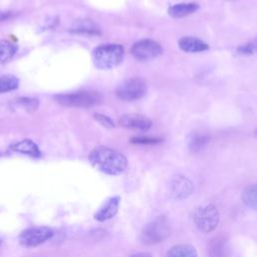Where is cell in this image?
I'll list each match as a JSON object with an SVG mask.
<instances>
[{"instance_id": "obj_1", "label": "cell", "mask_w": 257, "mask_h": 257, "mask_svg": "<svg viewBox=\"0 0 257 257\" xmlns=\"http://www.w3.org/2000/svg\"><path fill=\"white\" fill-rule=\"evenodd\" d=\"M88 160L95 169L111 176L123 173L127 166L126 158L121 153L103 146L94 148L89 153Z\"/></svg>"}, {"instance_id": "obj_2", "label": "cell", "mask_w": 257, "mask_h": 257, "mask_svg": "<svg viewBox=\"0 0 257 257\" xmlns=\"http://www.w3.org/2000/svg\"><path fill=\"white\" fill-rule=\"evenodd\" d=\"M124 49L120 44L106 43L97 46L93 50L94 65L99 69H111L117 66L123 59Z\"/></svg>"}, {"instance_id": "obj_3", "label": "cell", "mask_w": 257, "mask_h": 257, "mask_svg": "<svg viewBox=\"0 0 257 257\" xmlns=\"http://www.w3.org/2000/svg\"><path fill=\"white\" fill-rule=\"evenodd\" d=\"M55 100L67 107H91L102 101V95L94 90H82L58 94L55 96Z\"/></svg>"}, {"instance_id": "obj_4", "label": "cell", "mask_w": 257, "mask_h": 257, "mask_svg": "<svg viewBox=\"0 0 257 257\" xmlns=\"http://www.w3.org/2000/svg\"><path fill=\"white\" fill-rule=\"evenodd\" d=\"M170 235V226L165 217H158L148 223L142 233L141 240L144 244L152 245L162 242Z\"/></svg>"}, {"instance_id": "obj_5", "label": "cell", "mask_w": 257, "mask_h": 257, "mask_svg": "<svg viewBox=\"0 0 257 257\" xmlns=\"http://www.w3.org/2000/svg\"><path fill=\"white\" fill-rule=\"evenodd\" d=\"M147 89V83L143 78L131 77L121 81L117 85L115 95L121 100L133 101L145 96Z\"/></svg>"}, {"instance_id": "obj_6", "label": "cell", "mask_w": 257, "mask_h": 257, "mask_svg": "<svg viewBox=\"0 0 257 257\" xmlns=\"http://www.w3.org/2000/svg\"><path fill=\"white\" fill-rule=\"evenodd\" d=\"M197 228L203 233H210L216 229L219 223V212L214 205H208L197 209L193 215Z\"/></svg>"}, {"instance_id": "obj_7", "label": "cell", "mask_w": 257, "mask_h": 257, "mask_svg": "<svg viewBox=\"0 0 257 257\" xmlns=\"http://www.w3.org/2000/svg\"><path fill=\"white\" fill-rule=\"evenodd\" d=\"M131 52L138 60H151L162 54L163 48L160 43L152 39H142L137 41L131 48Z\"/></svg>"}, {"instance_id": "obj_8", "label": "cell", "mask_w": 257, "mask_h": 257, "mask_svg": "<svg viewBox=\"0 0 257 257\" xmlns=\"http://www.w3.org/2000/svg\"><path fill=\"white\" fill-rule=\"evenodd\" d=\"M52 235L53 231L48 227H32L20 234L19 241L25 247H35L50 239Z\"/></svg>"}, {"instance_id": "obj_9", "label": "cell", "mask_w": 257, "mask_h": 257, "mask_svg": "<svg viewBox=\"0 0 257 257\" xmlns=\"http://www.w3.org/2000/svg\"><path fill=\"white\" fill-rule=\"evenodd\" d=\"M118 123L128 130L148 132L152 126V120L141 113H126L120 116Z\"/></svg>"}, {"instance_id": "obj_10", "label": "cell", "mask_w": 257, "mask_h": 257, "mask_svg": "<svg viewBox=\"0 0 257 257\" xmlns=\"http://www.w3.org/2000/svg\"><path fill=\"white\" fill-rule=\"evenodd\" d=\"M193 183L186 177L178 175L171 181V193L175 199H185L193 192Z\"/></svg>"}, {"instance_id": "obj_11", "label": "cell", "mask_w": 257, "mask_h": 257, "mask_svg": "<svg viewBox=\"0 0 257 257\" xmlns=\"http://www.w3.org/2000/svg\"><path fill=\"white\" fill-rule=\"evenodd\" d=\"M119 201H120V199L118 196L109 198L104 203V205L101 208H99V210L94 214V219L99 222H103V221H106V220L112 218L118 210Z\"/></svg>"}, {"instance_id": "obj_12", "label": "cell", "mask_w": 257, "mask_h": 257, "mask_svg": "<svg viewBox=\"0 0 257 257\" xmlns=\"http://www.w3.org/2000/svg\"><path fill=\"white\" fill-rule=\"evenodd\" d=\"M178 45L181 50H183L185 52H190V53L202 52L209 48V45L206 42H204L203 40H201L199 38L191 37V36H186V37L180 38Z\"/></svg>"}, {"instance_id": "obj_13", "label": "cell", "mask_w": 257, "mask_h": 257, "mask_svg": "<svg viewBox=\"0 0 257 257\" xmlns=\"http://www.w3.org/2000/svg\"><path fill=\"white\" fill-rule=\"evenodd\" d=\"M70 31L81 34H90L97 35L100 34L99 26L93 22L91 19H78L70 27Z\"/></svg>"}, {"instance_id": "obj_14", "label": "cell", "mask_w": 257, "mask_h": 257, "mask_svg": "<svg viewBox=\"0 0 257 257\" xmlns=\"http://www.w3.org/2000/svg\"><path fill=\"white\" fill-rule=\"evenodd\" d=\"M199 9V5L195 2L179 3L171 6L168 9V13L175 18H181L195 13Z\"/></svg>"}, {"instance_id": "obj_15", "label": "cell", "mask_w": 257, "mask_h": 257, "mask_svg": "<svg viewBox=\"0 0 257 257\" xmlns=\"http://www.w3.org/2000/svg\"><path fill=\"white\" fill-rule=\"evenodd\" d=\"M11 150L21 154L28 155L33 158H39L41 156V152L38 149L37 145L31 140H23L17 142L11 146Z\"/></svg>"}, {"instance_id": "obj_16", "label": "cell", "mask_w": 257, "mask_h": 257, "mask_svg": "<svg viewBox=\"0 0 257 257\" xmlns=\"http://www.w3.org/2000/svg\"><path fill=\"white\" fill-rule=\"evenodd\" d=\"M167 257H197V251L191 245L180 244L172 247L169 250Z\"/></svg>"}, {"instance_id": "obj_17", "label": "cell", "mask_w": 257, "mask_h": 257, "mask_svg": "<svg viewBox=\"0 0 257 257\" xmlns=\"http://www.w3.org/2000/svg\"><path fill=\"white\" fill-rule=\"evenodd\" d=\"M17 46L8 41V40H0V63L7 61L10 59L16 52Z\"/></svg>"}, {"instance_id": "obj_18", "label": "cell", "mask_w": 257, "mask_h": 257, "mask_svg": "<svg viewBox=\"0 0 257 257\" xmlns=\"http://www.w3.org/2000/svg\"><path fill=\"white\" fill-rule=\"evenodd\" d=\"M242 200L244 204L252 209H256L257 204V188L255 185H250L245 188L242 194Z\"/></svg>"}, {"instance_id": "obj_19", "label": "cell", "mask_w": 257, "mask_h": 257, "mask_svg": "<svg viewBox=\"0 0 257 257\" xmlns=\"http://www.w3.org/2000/svg\"><path fill=\"white\" fill-rule=\"evenodd\" d=\"M209 139L206 135L201 133H194L192 134L191 139L189 141V148L193 152H198L205 147Z\"/></svg>"}, {"instance_id": "obj_20", "label": "cell", "mask_w": 257, "mask_h": 257, "mask_svg": "<svg viewBox=\"0 0 257 257\" xmlns=\"http://www.w3.org/2000/svg\"><path fill=\"white\" fill-rule=\"evenodd\" d=\"M19 80L14 75H1L0 76V93L14 90L18 87Z\"/></svg>"}, {"instance_id": "obj_21", "label": "cell", "mask_w": 257, "mask_h": 257, "mask_svg": "<svg viewBox=\"0 0 257 257\" xmlns=\"http://www.w3.org/2000/svg\"><path fill=\"white\" fill-rule=\"evenodd\" d=\"M222 241L223 240H220L219 238H215L214 240H212V243L209 249L211 257H224L225 246Z\"/></svg>"}, {"instance_id": "obj_22", "label": "cell", "mask_w": 257, "mask_h": 257, "mask_svg": "<svg viewBox=\"0 0 257 257\" xmlns=\"http://www.w3.org/2000/svg\"><path fill=\"white\" fill-rule=\"evenodd\" d=\"M17 103L19 106H21L26 111H34L37 109L39 105V101L37 98H31V97H21L17 100Z\"/></svg>"}, {"instance_id": "obj_23", "label": "cell", "mask_w": 257, "mask_h": 257, "mask_svg": "<svg viewBox=\"0 0 257 257\" xmlns=\"http://www.w3.org/2000/svg\"><path fill=\"white\" fill-rule=\"evenodd\" d=\"M255 48H256L255 42H249L242 46H239L237 48V52L241 55H250L255 52Z\"/></svg>"}, {"instance_id": "obj_24", "label": "cell", "mask_w": 257, "mask_h": 257, "mask_svg": "<svg viewBox=\"0 0 257 257\" xmlns=\"http://www.w3.org/2000/svg\"><path fill=\"white\" fill-rule=\"evenodd\" d=\"M94 118L103 126L105 127H108V128H111V127H114V123L113 121L106 115L104 114H101V113H94L93 114Z\"/></svg>"}, {"instance_id": "obj_25", "label": "cell", "mask_w": 257, "mask_h": 257, "mask_svg": "<svg viewBox=\"0 0 257 257\" xmlns=\"http://www.w3.org/2000/svg\"><path fill=\"white\" fill-rule=\"evenodd\" d=\"M132 143L134 144H141V145H152V144H157L160 143L161 140L160 139H154V138H133L131 140Z\"/></svg>"}, {"instance_id": "obj_26", "label": "cell", "mask_w": 257, "mask_h": 257, "mask_svg": "<svg viewBox=\"0 0 257 257\" xmlns=\"http://www.w3.org/2000/svg\"><path fill=\"white\" fill-rule=\"evenodd\" d=\"M9 15H10V14H9L8 12H4V11H1V10H0V21L5 20L6 18H8Z\"/></svg>"}, {"instance_id": "obj_27", "label": "cell", "mask_w": 257, "mask_h": 257, "mask_svg": "<svg viewBox=\"0 0 257 257\" xmlns=\"http://www.w3.org/2000/svg\"><path fill=\"white\" fill-rule=\"evenodd\" d=\"M131 257H152V255L149 253H137L132 255Z\"/></svg>"}]
</instances>
